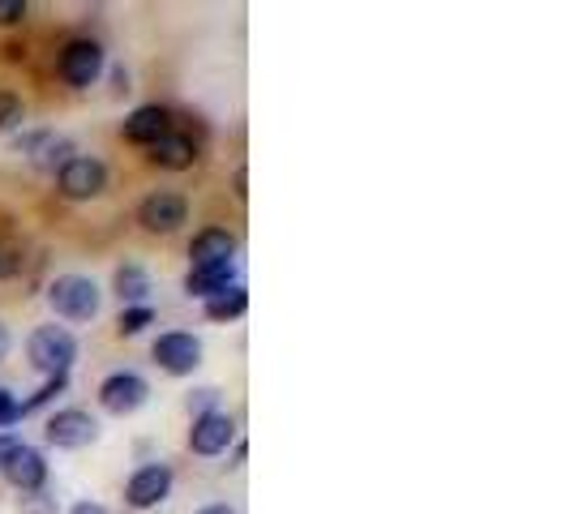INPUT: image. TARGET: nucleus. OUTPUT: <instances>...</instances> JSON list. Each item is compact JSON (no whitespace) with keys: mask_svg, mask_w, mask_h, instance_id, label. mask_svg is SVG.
<instances>
[{"mask_svg":"<svg viewBox=\"0 0 570 514\" xmlns=\"http://www.w3.org/2000/svg\"><path fill=\"white\" fill-rule=\"evenodd\" d=\"M26 356H30V365L39 368L44 377H70L73 361H77V339H73L65 326H39V330H30V339H26Z\"/></svg>","mask_w":570,"mask_h":514,"instance_id":"f257e3e1","label":"nucleus"},{"mask_svg":"<svg viewBox=\"0 0 570 514\" xmlns=\"http://www.w3.org/2000/svg\"><path fill=\"white\" fill-rule=\"evenodd\" d=\"M48 304H52V313L65 317V322H90V317H99L103 292H99V284L86 279V275H61V279L48 288Z\"/></svg>","mask_w":570,"mask_h":514,"instance_id":"f03ea898","label":"nucleus"},{"mask_svg":"<svg viewBox=\"0 0 570 514\" xmlns=\"http://www.w3.org/2000/svg\"><path fill=\"white\" fill-rule=\"evenodd\" d=\"M150 356H154V365L163 368V373H172V377H189L194 368L202 365V339L189 335V330H163V335L154 339Z\"/></svg>","mask_w":570,"mask_h":514,"instance_id":"7ed1b4c3","label":"nucleus"},{"mask_svg":"<svg viewBox=\"0 0 570 514\" xmlns=\"http://www.w3.org/2000/svg\"><path fill=\"white\" fill-rule=\"evenodd\" d=\"M146 399H150V386H146L142 373L121 368V373H108V377L99 381V408H103L108 416H134Z\"/></svg>","mask_w":570,"mask_h":514,"instance_id":"20e7f679","label":"nucleus"},{"mask_svg":"<svg viewBox=\"0 0 570 514\" xmlns=\"http://www.w3.org/2000/svg\"><path fill=\"white\" fill-rule=\"evenodd\" d=\"M57 185H61V193L70 202H90V198H99L108 189V167L95 154H73L70 163L57 172Z\"/></svg>","mask_w":570,"mask_h":514,"instance_id":"39448f33","label":"nucleus"},{"mask_svg":"<svg viewBox=\"0 0 570 514\" xmlns=\"http://www.w3.org/2000/svg\"><path fill=\"white\" fill-rule=\"evenodd\" d=\"M172 485H176V472H172L168 463H142V467L125 480V502H129L134 511H154V506L168 502Z\"/></svg>","mask_w":570,"mask_h":514,"instance_id":"423d86ee","label":"nucleus"},{"mask_svg":"<svg viewBox=\"0 0 570 514\" xmlns=\"http://www.w3.org/2000/svg\"><path fill=\"white\" fill-rule=\"evenodd\" d=\"M57 74H61V82L73 86V90L95 86L99 74H103V48H99L95 39H70L65 52H61V61H57Z\"/></svg>","mask_w":570,"mask_h":514,"instance_id":"0eeeda50","label":"nucleus"},{"mask_svg":"<svg viewBox=\"0 0 570 514\" xmlns=\"http://www.w3.org/2000/svg\"><path fill=\"white\" fill-rule=\"evenodd\" d=\"M185 220H189V202L172 189H154L138 202V223L150 236H172Z\"/></svg>","mask_w":570,"mask_h":514,"instance_id":"6e6552de","label":"nucleus"},{"mask_svg":"<svg viewBox=\"0 0 570 514\" xmlns=\"http://www.w3.org/2000/svg\"><path fill=\"white\" fill-rule=\"evenodd\" d=\"M44 438H48V446H57V450H82V446H90V441L99 438V425H95L90 412L65 408V412H57L44 425Z\"/></svg>","mask_w":570,"mask_h":514,"instance_id":"1a4fd4ad","label":"nucleus"},{"mask_svg":"<svg viewBox=\"0 0 570 514\" xmlns=\"http://www.w3.org/2000/svg\"><path fill=\"white\" fill-rule=\"evenodd\" d=\"M232 441H236V421H232L227 412L194 416V429H189V450H194V454L214 459V454H223Z\"/></svg>","mask_w":570,"mask_h":514,"instance_id":"9d476101","label":"nucleus"},{"mask_svg":"<svg viewBox=\"0 0 570 514\" xmlns=\"http://www.w3.org/2000/svg\"><path fill=\"white\" fill-rule=\"evenodd\" d=\"M4 472V480L13 485V489H22V493H39L44 485H48V459H44V450H35V446H17L13 450V459L0 467Z\"/></svg>","mask_w":570,"mask_h":514,"instance_id":"9b49d317","label":"nucleus"},{"mask_svg":"<svg viewBox=\"0 0 570 514\" xmlns=\"http://www.w3.org/2000/svg\"><path fill=\"white\" fill-rule=\"evenodd\" d=\"M168 129H172V112H168V108H159V103H142V108H134V112L121 121L125 142H138V147L159 142Z\"/></svg>","mask_w":570,"mask_h":514,"instance_id":"f8f14e48","label":"nucleus"},{"mask_svg":"<svg viewBox=\"0 0 570 514\" xmlns=\"http://www.w3.org/2000/svg\"><path fill=\"white\" fill-rule=\"evenodd\" d=\"M232 284H236V258L207 262V266H189V275H185V292L198 296V300H211L214 292H223V288H232Z\"/></svg>","mask_w":570,"mask_h":514,"instance_id":"ddd939ff","label":"nucleus"},{"mask_svg":"<svg viewBox=\"0 0 570 514\" xmlns=\"http://www.w3.org/2000/svg\"><path fill=\"white\" fill-rule=\"evenodd\" d=\"M236 258V236L227 227H202L189 240V266H207V262H227Z\"/></svg>","mask_w":570,"mask_h":514,"instance_id":"4468645a","label":"nucleus"},{"mask_svg":"<svg viewBox=\"0 0 570 514\" xmlns=\"http://www.w3.org/2000/svg\"><path fill=\"white\" fill-rule=\"evenodd\" d=\"M146 150H150V163H159V167H168V172H185V167L198 163L194 138H185V134H176V129H168L159 142H150Z\"/></svg>","mask_w":570,"mask_h":514,"instance_id":"2eb2a0df","label":"nucleus"},{"mask_svg":"<svg viewBox=\"0 0 570 514\" xmlns=\"http://www.w3.org/2000/svg\"><path fill=\"white\" fill-rule=\"evenodd\" d=\"M112 288H116L125 309H134V304H146V296H150V275H146V266H138V262H125V266H116Z\"/></svg>","mask_w":570,"mask_h":514,"instance_id":"dca6fc26","label":"nucleus"},{"mask_svg":"<svg viewBox=\"0 0 570 514\" xmlns=\"http://www.w3.org/2000/svg\"><path fill=\"white\" fill-rule=\"evenodd\" d=\"M202 309H207L211 322H236L249 309V292H245V284H232V288L214 292L211 300H202Z\"/></svg>","mask_w":570,"mask_h":514,"instance_id":"f3484780","label":"nucleus"},{"mask_svg":"<svg viewBox=\"0 0 570 514\" xmlns=\"http://www.w3.org/2000/svg\"><path fill=\"white\" fill-rule=\"evenodd\" d=\"M146 326H154V309H150V304L121 309V317H116V330H121V339H134V335H142Z\"/></svg>","mask_w":570,"mask_h":514,"instance_id":"a211bd4d","label":"nucleus"},{"mask_svg":"<svg viewBox=\"0 0 570 514\" xmlns=\"http://www.w3.org/2000/svg\"><path fill=\"white\" fill-rule=\"evenodd\" d=\"M22 116H26V108H22V99H17L13 90H0V134H9V129H17V125H22Z\"/></svg>","mask_w":570,"mask_h":514,"instance_id":"6ab92c4d","label":"nucleus"},{"mask_svg":"<svg viewBox=\"0 0 570 514\" xmlns=\"http://www.w3.org/2000/svg\"><path fill=\"white\" fill-rule=\"evenodd\" d=\"M65 386H70V377H48V381H44V386H39V390H35V394L22 403V416H26V412H35V408H44V403H48L52 394H61Z\"/></svg>","mask_w":570,"mask_h":514,"instance_id":"aec40b11","label":"nucleus"},{"mask_svg":"<svg viewBox=\"0 0 570 514\" xmlns=\"http://www.w3.org/2000/svg\"><path fill=\"white\" fill-rule=\"evenodd\" d=\"M214 403H219V390H214V386H202V390H194V394H189V412H194V416L219 412Z\"/></svg>","mask_w":570,"mask_h":514,"instance_id":"412c9836","label":"nucleus"},{"mask_svg":"<svg viewBox=\"0 0 570 514\" xmlns=\"http://www.w3.org/2000/svg\"><path fill=\"white\" fill-rule=\"evenodd\" d=\"M26 22V0H0V26Z\"/></svg>","mask_w":570,"mask_h":514,"instance_id":"4be33fe9","label":"nucleus"},{"mask_svg":"<svg viewBox=\"0 0 570 514\" xmlns=\"http://www.w3.org/2000/svg\"><path fill=\"white\" fill-rule=\"evenodd\" d=\"M13 421H22V403H17V399L0 386V429H4V425H13Z\"/></svg>","mask_w":570,"mask_h":514,"instance_id":"5701e85b","label":"nucleus"},{"mask_svg":"<svg viewBox=\"0 0 570 514\" xmlns=\"http://www.w3.org/2000/svg\"><path fill=\"white\" fill-rule=\"evenodd\" d=\"M17 446H22V438H17V434H0V467L13 459V450H17Z\"/></svg>","mask_w":570,"mask_h":514,"instance_id":"b1692460","label":"nucleus"},{"mask_svg":"<svg viewBox=\"0 0 570 514\" xmlns=\"http://www.w3.org/2000/svg\"><path fill=\"white\" fill-rule=\"evenodd\" d=\"M232 185H236V198L245 202V198H249V189H245V185H249V176H245V167H236V180H232Z\"/></svg>","mask_w":570,"mask_h":514,"instance_id":"393cba45","label":"nucleus"},{"mask_svg":"<svg viewBox=\"0 0 570 514\" xmlns=\"http://www.w3.org/2000/svg\"><path fill=\"white\" fill-rule=\"evenodd\" d=\"M70 514H108V506H99V502H77Z\"/></svg>","mask_w":570,"mask_h":514,"instance_id":"a878e982","label":"nucleus"},{"mask_svg":"<svg viewBox=\"0 0 570 514\" xmlns=\"http://www.w3.org/2000/svg\"><path fill=\"white\" fill-rule=\"evenodd\" d=\"M194 514H236L227 502H211V506H202V511H194Z\"/></svg>","mask_w":570,"mask_h":514,"instance_id":"bb28decb","label":"nucleus"},{"mask_svg":"<svg viewBox=\"0 0 570 514\" xmlns=\"http://www.w3.org/2000/svg\"><path fill=\"white\" fill-rule=\"evenodd\" d=\"M9 356V330H4V322H0V361Z\"/></svg>","mask_w":570,"mask_h":514,"instance_id":"cd10ccee","label":"nucleus"}]
</instances>
